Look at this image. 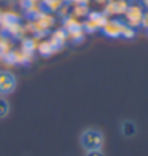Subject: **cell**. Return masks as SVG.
I'll return each mask as SVG.
<instances>
[{
    "instance_id": "6da1fadb",
    "label": "cell",
    "mask_w": 148,
    "mask_h": 156,
    "mask_svg": "<svg viewBox=\"0 0 148 156\" xmlns=\"http://www.w3.org/2000/svg\"><path fill=\"white\" fill-rule=\"evenodd\" d=\"M80 144L84 151H93V150H102L104 147V134L102 131L88 127L84 129L80 136Z\"/></svg>"
},
{
    "instance_id": "7a4b0ae2",
    "label": "cell",
    "mask_w": 148,
    "mask_h": 156,
    "mask_svg": "<svg viewBox=\"0 0 148 156\" xmlns=\"http://www.w3.org/2000/svg\"><path fill=\"white\" fill-rule=\"evenodd\" d=\"M16 76L15 73L8 72V70H0V96L5 97L11 93H15L16 89Z\"/></svg>"
},
{
    "instance_id": "3957f363",
    "label": "cell",
    "mask_w": 148,
    "mask_h": 156,
    "mask_svg": "<svg viewBox=\"0 0 148 156\" xmlns=\"http://www.w3.org/2000/svg\"><path fill=\"white\" fill-rule=\"evenodd\" d=\"M124 15H126V24H128L129 27H139L140 24H142V18H143V10H142V6H139V5H131L126 8L124 11Z\"/></svg>"
},
{
    "instance_id": "277c9868",
    "label": "cell",
    "mask_w": 148,
    "mask_h": 156,
    "mask_svg": "<svg viewBox=\"0 0 148 156\" xmlns=\"http://www.w3.org/2000/svg\"><path fill=\"white\" fill-rule=\"evenodd\" d=\"M123 29H124V23H121V21H116V19L107 21V23L102 26V32L107 35V37H110V38L121 37Z\"/></svg>"
},
{
    "instance_id": "5b68a950",
    "label": "cell",
    "mask_w": 148,
    "mask_h": 156,
    "mask_svg": "<svg viewBox=\"0 0 148 156\" xmlns=\"http://www.w3.org/2000/svg\"><path fill=\"white\" fill-rule=\"evenodd\" d=\"M119 129H121V134L126 139H132L137 134V124L134 121H131V119H124L121 123V126H119Z\"/></svg>"
},
{
    "instance_id": "8992f818",
    "label": "cell",
    "mask_w": 148,
    "mask_h": 156,
    "mask_svg": "<svg viewBox=\"0 0 148 156\" xmlns=\"http://www.w3.org/2000/svg\"><path fill=\"white\" fill-rule=\"evenodd\" d=\"M8 113H10V102L6 101L5 97L0 96V119H3L8 116Z\"/></svg>"
},
{
    "instance_id": "52a82bcc",
    "label": "cell",
    "mask_w": 148,
    "mask_h": 156,
    "mask_svg": "<svg viewBox=\"0 0 148 156\" xmlns=\"http://www.w3.org/2000/svg\"><path fill=\"white\" fill-rule=\"evenodd\" d=\"M54 45H51V43H43L40 46V51H41V54H45V56H49L53 51H54Z\"/></svg>"
},
{
    "instance_id": "ba28073f",
    "label": "cell",
    "mask_w": 148,
    "mask_h": 156,
    "mask_svg": "<svg viewBox=\"0 0 148 156\" xmlns=\"http://www.w3.org/2000/svg\"><path fill=\"white\" fill-rule=\"evenodd\" d=\"M84 156H105L102 150H93V151H86Z\"/></svg>"
},
{
    "instance_id": "9c48e42d",
    "label": "cell",
    "mask_w": 148,
    "mask_h": 156,
    "mask_svg": "<svg viewBox=\"0 0 148 156\" xmlns=\"http://www.w3.org/2000/svg\"><path fill=\"white\" fill-rule=\"evenodd\" d=\"M140 26L145 27V29H148V11H143V18H142V24Z\"/></svg>"
}]
</instances>
